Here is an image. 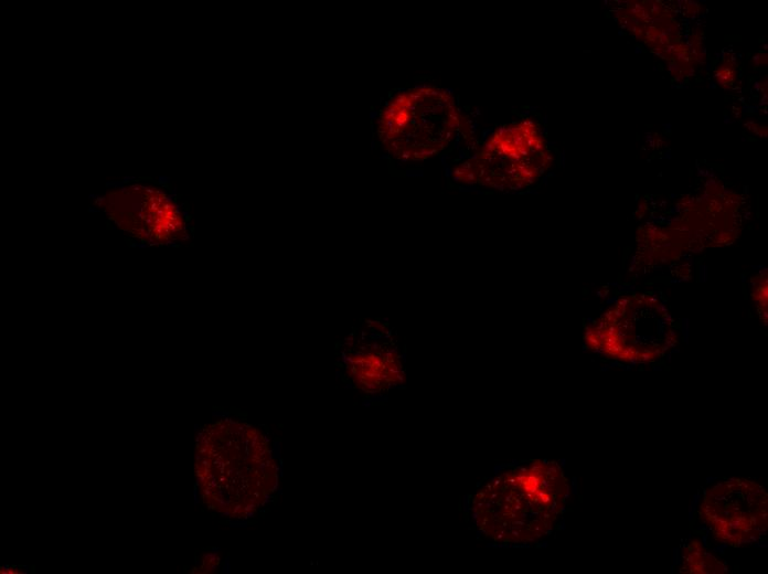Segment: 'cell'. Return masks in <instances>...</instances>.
<instances>
[{"instance_id": "6da1fadb", "label": "cell", "mask_w": 768, "mask_h": 574, "mask_svg": "<svg viewBox=\"0 0 768 574\" xmlns=\"http://www.w3.org/2000/svg\"><path fill=\"white\" fill-rule=\"evenodd\" d=\"M568 492L557 463L532 460L489 479L471 500V515L478 531L494 543L536 542L554 529Z\"/></svg>"}, {"instance_id": "8992f818", "label": "cell", "mask_w": 768, "mask_h": 574, "mask_svg": "<svg viewBox=\"0 0 768 574\" xmlns=\"http://www.w3.org/2000/svg\"><path fill=\"white\" fill-rule=\"evenodd\" d=\"M683 570L689 573H722L724 566L696 541L690 542L682 553Z\"/></svg>"}, {"instance_id": "7a4b0ae2", "label": "cell", "mask_w": 768, "mask_h": 574, "mask_svg": "<svg viewBox=\"0 0 768 574\" xmlns=\"http://www.w3.org/2000/svg\"><path fill=\"white\" fill-rule=\"evenodd\" d=\"M698 512L717 541L749 544L766 533L767 493L751 480L727 479L706 490Z\"/></svg>"}, {"instance_id": "5b68a950", "label": "cell", "mask_w": 768, "mask_h": 574, "mask_svg": "<svg viewBox=\"0 0 768 574\" xmlns=\"http://www.w3.org/2000/svg\"><path fill=\"white\" fill-rule=\"evenodd\" d=\"M348 368L354 382L367 392L395 385L403 375L396 352L380 347L351 354Z\"/></svg>"}, {"instance_id": "3957f363", "label": "cell", "mask_w": 768, "mask_h": 574, "mask_svg": "<svg viewBox=\"0 0 768 574\" xmlns=\"http://www.w3.org/2000/svg\"><path fill=\"white\" fill-rule=\"evenodd\" d=\"M127 206L107 202L106 210L124 230L143 242L169 243L184 234V222L177 205L162 191L132 185L114 193Z\"/></svg>"}, {"instance_id": "277c9868", "label": "cell", "mask_w": 768, "mask_h": 574, "mask_svg": "<svg viewBox=\"0 0 768 574\" xmlns=\"http://www.w3.org/2000/svg\"><path fill=\"white\" fill-rule=\"evenodd\" d=\"M586 341L591 348L616 359L651 361L668 350L672 339L663 322L640 325L608 315L588 329Z\"/></svg>"}]
</instances>
